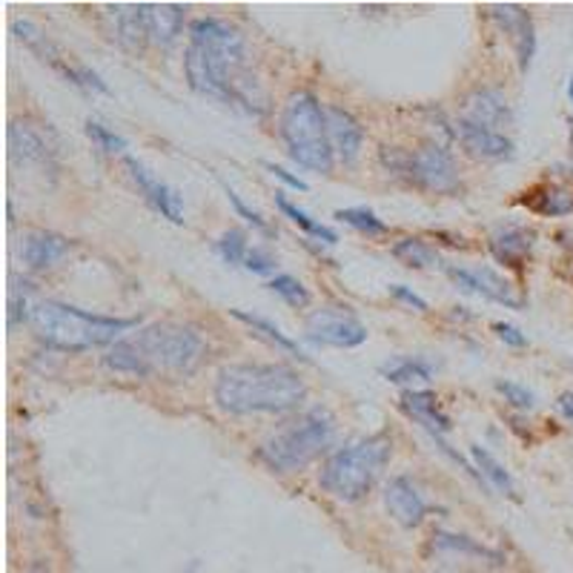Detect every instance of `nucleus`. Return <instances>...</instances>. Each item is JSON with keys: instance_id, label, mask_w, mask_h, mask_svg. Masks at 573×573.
Returning <instances> with one entry per match:
<instances>
[{"instance_id": "obj_21", "label": "nucleus", "mask_w": 573, "mask_h": 573, "mask_svg": "<svg viewBox=\"0 0 573 573\" xmlns=\"http://www.w3.org/2000/svg\"><path fill=\"white\" fill-rule=\"evenodd\" d=\"M531 212L545 218H559V216H571L573 212V193L568 186L559 184H539L534 190H527L525 198H522Z\"/></svg>"}, {"instance_id": "obj_10", "label": "nucleus", "mask_w": 573, "mask_h": 573, "mask_svg": "<svg viewBox=\"0 0 573 573\" xmlns=\"http://www.w3.org/2000/svg\"><path fill=\"white\" fill-rule=\"evenodd\" d=\"M124 167L126 172H130V179L135 181V186L141 190V195L147 198L149 207L156 209V212H161L172 224H184V198H181V193L175 186L163 184L161 179H156L153 170H147L138 158L126 156Z\"/></svg>"}, {"instance_id": "obj_29", "label": "nucleus", "mask_w": 573, "mask_h": 573, "mask_svg": "<svg viewBox=\"0 0 573 573\" xmlns=\"http://www.w3.org/2000/svg\"><path fill=\"white\" fill-rule=\"evenodd\" d=\"M276 207H279L281 212H284V216L290 218V221H293L295 227H302L304 233L313 235V239H321V241H325V244H336V241H339V233H336V230H330V227L313 221V218L307 216L304 209H298V207H295V204L286 202V198L281 193H276Z\"/></svg>"}, {"instance_id": "obj_35", "label": "nucleus", "mask_w": 573, "mask_h": 573, "mask_svg": "<svg viewBox=\"0 0 573 573\" xmlns=\"http://www.w3.org/2000/svg\"><path fill=\"white\" fill-rule=\"evenodd\" d=\"M66 78H70L75 86H81V89H86V93L109 95V86L103 84L101 75L89 70V66H70V70H66Z\"/></svg>"}, {"instance_id": "obj_9", "label": "nucleus", "mask_w": 573, "mask_h": 573, "mask_svg": "<svg viewBox=\"0 0 573 573\" xmlns=\"http://www.w3.org/2000/svg\"><path fill=\"white\" fill-rule=\"evenodd\" d=\"M307 339L327 348H358L367 341V327L348 307H318L307 318Z\"/></svg>"}, {"instance_id": "obj_2", "label": "nucleus", "mask_w": 573, "mask_h": 573, "mask_svg": "<svg viewBox=\"0 0 573 573\" xmlns=\"http://www.w3.org/2000/svg\"><path fill=\"white\" fill-rule=\"evenodd\" d=\"M204 353H207V344L195 327L158 321L112 344V350L103 356V365L124 376H138V379H147V376L181 379L198 370Z\"/></svg>"}, {"instance_id": "obj_28", "label": "nucleus", "mask_w": 573, "mask_h": 573, "mask_svg": "<svg viewBox=\"0 0 573 573\" xmlns=\"http://www.w3.org/2000/svg\"><path fill=\"white\" fill-rule=\"evenodd\" d=\"M393 258L413 267V270H427V267H439V253L422 239H402L393 244Z\"/></svg>"}, {"instance_id": "obj_26", "label": "nucleus", "mask_w": 573, "mask_h": 573, "mask_svg": "<svg viewBox=\"0 0 573 573\" xmlns=\"http://www.w3.org/2000/svg\"><path fill=\"white\" fill-rule=\"evenodd\" d=\"M230 316L239 318L241 325L253 327V333H258V336H261V339H267V341H270V344H276V348H279V350H284V353H290V356L304 358L302 348H298V344H295V341L290 339V336L281 333L279 327L272 325V321H267V318L253 316V313H247V310H230Z\"/></svg>"}, {"instance_id": "obj_18", "label": "nucleus", "mask_w": 573, "mask_h": 573, "mask_svg": "<svg viewBox=\"0 0 573 573\" xmlns=\"http://www.w3.org/2000/svg\"><path fill=\"white\" fill-rule=\"evenodd\" d=\"M399 404H402V411L407 413L413 422H418V425L425 427L434 439H442L444 434L453 430V422L442 413L439 399H436L434 393H427V390H407V393H402Z\"/></svg>"}, {"instance_id": "obj_36", "label": "nucleus", "mask_w": 573, "mask_h": 573, "mask_svg": "<svg viewBox=\"0 0 573 573\" xmlns=\"http://www.w3.org/2000/svg\"><path fill=\"white\" fill-rule=\"evenodd\" d=\"M224 193H227V198H230V204H233V207H235V212H239V216L244 218V221H249V224L256 227V230H261V233H270V227H267V221H264V218L258 216L256 209H249L247 204L241 202V195L235 193L233 186L224 184Z\"/></svg>"}, {"instance_id": "obj_8", "label": "nucleus", "mask_w": 573, "mask_h": 573, "mask_svg": "<svg viewBox=\"0 0 573 573\" xmlns=\"http://www.w3.org/2000/svg\"><path fill=\"white\" fill-rule=\"evenodd\" d=\"M381 158L390 170L407 172L411 181H416L422 190L430 193H453L459 186V170L450 153L439 144H425L411 156H399V153H388V147L381 149Z\"/></svg>"}, {"instance_id": "obj_34", "label": "nucleus", "mask_w": 573, "mask_h": 573, "mask_svg": "<svg viewBox=\"0 0 573 573\" xmlns=\"http://www.w3.org/2000/svg\"><path fill=\"white\" fill-rule=\"evenodd\" d=\"M496 390L502 393L504 402L511 407H520V411H531L536 404V395L527 388H522V385H516V381H496Z\"/></svg>"}, {"instance_id": "obj_12", "label": "nucleus", "mask_w": 573, "mask_h": 573, "mask_svg": "<svg viewBox=\"0 0 573 573\" xmlns=\"http://www.w3.org/2000/svg\"><path fill=\"white\" fill-rule=\"evenodd\" d=\"M448 276L453 279V284L462 286L465 293L481 295V298H490L496 304H504L511 310H520L522 298L513 295V286L499 276L490 267H481V270H465V267H448Z\"/></svg>"}, {"instance_id": "obj_5", "label": "nucleus", "mask_w": 573, "mask_h": 573, "mask_svg": "<svg viewBox=\"0 0 573 573\" xmlns=\"http://www.w3.org/2000/svg\"><path fill=\"white\" fill-rule=\"evenodd\" d=\"M281 141L298 167L313 172L333 170V144L327 132L325 107L310 93H293L281 109Z\"/></svg>"}, {"instance_id": "obj_4", "label": "nucleus", "mask_w": 573, "mask_h": 573, "mask_svg": "<svg viewBox=\"0 0 573 573\" xmlns=\"http://www.w3.org/2000/svg\"><path fill=\"white\" fill-rule=\"evenodd\" d=\"M26 325L35 330L40 341H47L49 348L81 353V350L112 344L118 336L138 325V318L95 316V313L78 310V307H70V304L38 298L32 304Z\"/></svg>"}, {"instance_id": "obj_16", "label": "nucleus", "mask_w": 573, "mask_h": 573, "mask_svg": "<svg viewBox=\"0 0 573 573\" xmlns=\"http://www.w3.org/2000/svg\"><path fill=\"white\" fill-rule=\"evenodd\" d=\"M385 504H388L390 516L404 527L422 525V520H425L427 513V504L425 499H422V493H418L416 485H413L411 479H404V476L390 479V485L385 488Z\"/></svg>"}, {"instance_id": "obj_25", "label": "nucleus", "mask_w": 573, "mask_h": 573, "mask_svg": "<svg viewBox=\"0 0 573 573\" xmlns=\"http://www.w3.org/2000/svg\"><path fill=\"white\" fill-rule=\"evenodd\" d=\"M471 456H473V465H476V473L481 476V481H488L490 488L499 490V493H504V496L516 493L513 476L504 471V465L493 456V453H488V450L479 448V444H473Z\"/></svg>"}, {"instance_id": "obj_39", "label": "nucleus", "mask_w": 573, "mask_h": 573, "mask_svg": "<svg viewBox=\"0 0 573 573\" xmlns=\"http://www.w3.org/2000/svg\"><path fill=\"white\" fill-rule=\"evenodd\" d=\"M390 295H393L395 302H402V304H407V307H413V310H418V313H425V310H427V302H425V298H422V295L413 293L411 286L393 284V286H390Z\"/></svg>"}, {"instance_id": "obj_20", "label": "nucleus", "mask_w": 573, "mask_h": 573, "mask_svg": "<svg viewBox=\"0 0 573 573\" xmlns=\"http://www.w3.org/2000/svg\"><path fill=\"white\" fill-rule=\"evenodd\" d=\"M465 121L488 126V130L511 124V103H508V98L502 93H496V89H479V93H473L467 98Z\"/></svg>"}, {"instance_id": "obj_45", "label": "nucleus", "mask_w": 573, "mask_h": 573, "mask_svg": "<svg viewBox=\"0 0 573 573\" xmlns=\"http://www.w3.org/2000/svg\"><path fill=\"white\" fill-rule=\"evenodd\" d=\"M571 126H573V124H571ZM571 135H573V130H571Z\"/></svg>"}, {"instance_id": "obj_42", "label": "nucleus", "mask_w": 573, "mask_h": 573, "mask_svg": "<svg viewBox=\"0 0 573 573\" xmlns=\"http://www.w3.org/2000/svg\"><path fill=\"white\" fill-rule=\"evenodd\" d=\"M557 404H559V411H562V416L573 422V393H562Z\"/></svg>"}, {"instance_id": "obj_13", "label": "nucleus", "mask_w": 573, "mask_h": 573, "mask_svg": "<svg viewBox=\"0 0 573 573\" xmlns=\"http://www.w3.org/2000/svg\"><path fill=\"white\" fill-rule=\"evenodd\" d=\"M490 15L499 26H502L508 35L513 38V47H516V58H520V70L525 72L534 61L536 52V32L534 21L527 15L522 7H513V3H499V7L490 9Z\"/></svg>"}, {"instance_id": "obj_41", "label": "nucleus", "mask_w": 573, "mask_h": 573, "mask_svg": "<svg viewBox=\"0 0 573 573\" xmlns=\"http://www.w3.org/2000/svg\"><path fill=\"white\" fill-rule=\"evenodd\" d=\"M264 167H267V170H270L272 175H276V179L284 181L286 186H293V190H302V193H304V190H307V184H304L302 179H295V175H290V172H286L284 167H276V163H264Z\"/></svg>"}, {"instance_id": "obj_7", "label": "nucleus", "mask_w": 573, "mask_h": 573, "mask_svg": "<svg viewBox=\"0 0 573 573\" xmlns=\"http://www.w3.org/2000/svg\"><path fill=\"white\" fill-rule=\"evenodd\" d=\"M336 436V418L316 407L284 434L272 436L258 448V459L272 473H295L307 467L316 456H321Z\"/></svg>"}, {"instance_id": "obj_40", "label": "nucleus", "mask_w": 573, "mask_h": 573, "mask_svg": "<svg viewBox=\"0 0 573 573\" xmlns=\"http://www.w3.org/2000/svg\"><path fill=\"white\" fill-rule=\"evenodd\" d=\"M493 330H496V336H499L504 344H511V348H525L527 344V336L522 333V330H516L513 325H502V321H496Z\"/></svg>"}, {"instance_id": "obj_30", "label": "nucleus", "mask_w": 573, "mask_h": 573, "mask_svg": "<svg viewBox=\"0 0 573 573\" xmlns=\"http://www.w3.org/2000/svg\"><path fill=\"white\" fill-rule=\"evenodd\" d=\"M336 218H339V221H344L348 227H353V230H358V233H365V235H385L388 233L385 221H381V218L367 207L339 209V212H336Z\"/></svg>"}, {"instance_id": "obj_22", "label": "nucleus", "mask_w": 573, "mask_h": 573, "mask_svg": "<svg viewBox=\"0 0 573 573\" xmlns=\"http://www.w3.org/2000/svg\"><path fill=\"white\" fill-rule=\"evenodd\" d=\"M149 40L158 47H172L184 29V7L179 3H147Z\"/></svg>"}, {"instance_id": "obj_32", "label": "nucleus", "mask_w": 573, "mask_h": 573, "mask_svg": "<svg viewBox=\"0 0 573 573\" xmlns=\"http://www.w3.org/2000/svg\"><path fill=\"white\" fill-rule=\"evenodd\" d=\"M267 286H270L272 293L279 295V298H284L290 307H307V304H310V293H307V286H304L298 279H293V276H276V279H272Z\"/></svg>"}, {"instance_id": "obj_27", "label": "nucleus", "mask_w": 573, "mask_h": 573, "mask_svg": "<svg viewBox=\"0 0 573 573\" xmlns=\"http://www.w3.org/2000/svg\"><path fill=\"white\" fill-rule=\"evenodd\" d=\"M381 376L395 385H411V381H434V365H427L425 358H395L390 365L381 367Z\"/></svg>"}, {"instance_id": "obj_44", "label": "nucleus", "mask_w": 573, "mask_h": 573, "mask_svg": "<svg viewBox=\"0 0 573 573\" xmlns=\"http://www.w3.org/2000/svg\"><path fill=\"white\" fill-rule=\"evenodd\" d=\"M568 95H571V103H573V75H571V84H568Z\"/></svg>"}, {"instance_id": "obj_24", "label": "nucleus", "mask_w": 573, "mask_h": 573, "mask_svg": "<svg viewBox=\"0 0 573 573\" xmlns=\"http://www.w3.org/2000/svg\"><path fill=\"white\" fill-rule=\"evenodd\" d=\"M12 32H15V38L21 40L26 49H32V52L38 54L40 61H49L54 70H61V72L70 70V66L61 61L58 49L52 47V40L47 38V32L40 29V26H35L32 21H21V17H17L15 24H12Z\"/></svg>"}, {"instance_id": "obj_23", "label": "nucleus", "mask_w": 573, "mask_h": 573, "mask_svg": "<svg viewBox=\"0 0 573 573\" xmlns=\"http://www.w3.org/2000/svg\"><path fill=\"white\" fill-rule=\"evenodd\" d=\"M531 247H534V235L520 227H511L504 233H496L490 239V253H493L496 261L508 264V267H522L525 258L531 256Z\"/></svg>"}, {"instance_id": "obj_43", "label": "nucleus", "mask_w": 573, "mask_h": 573, "mask_svg": "<svg viewBox=\"0 0 573 573\" xmlns=\"http://www.w3.org/2000/svg\"><path fill=\"white\" fill-rule=\"evenodd\" d=\"M26 573H49V565L47 562H35V565H32Z\"/></svg>"}, {"instance_id": "obj_11", "label": "nucleus", "mask_w": 573, "mask_h": 573, "mask_svg": "<svg viewBox=\"0 0 573 573\" xmlns=\"http://www.w3.org/2000/svg\"><path fill=\"white\" fill-rule=\"evenodd\" d=\"M9 156L21 167H35V170H52L54 167L52 144L29 121H12V126H9Z\"/></svg>"}, {"instance_id": "obj_3", "label": "nucleus", "mask_w": 573, "mask_h": 573, "mask_svg": "<svg viewBox=\"0 0 573 573\" xmlns=\"http://www.w3.org/2000/svg\"><path fill=\"white\" fill-rule=\"evenodd\" d=\"M307 395L304 379L284 365H230L218 373L216 402L235 416L286 413Z\"/></svg>"}, {"instance_id": "obj_1", "label": "nucleus", "mask_w": 573, "mask_h": 573, "mask_svg": "<svg viewBox=\"0 0 573 573\" xmlns=\"http://www.w3.org/2000/svg\"><path fill=\"white\" fill-rule=\"evenodd\" d=\"M186 81L198 95L224 103H239L249 112H261L264 95L258 81L247 72V44L235 26L198 17L190 26V47L184 54Z\"/></svg>"}, {"instance_id": "obj_19", "label": "nucleus", "mask_w": 573, "mask_h": 573, "mask_svg": "<svg viewBox=\"0 0 573 573\" xmlns=\"http://www.w3.org/2000/svg\"><path fill=\"white\" fill-rule=\"evenodd\" d=\"M70 253V241L58 233H29L21 244V261L26 270H49Z\"/></svg>"}, {"instance_id": "obj_38", "label": "nucleus", "mask_w": 573, "mask_h": 573, "mask_svg": "<svg viewBox=\"0 0 573 573\" xmlns=\"http://www.w3.org/2000/svg\"><path fill=\"white\" fill-rule=\"evenodd\" d=\"M249 272H256V276H267V272L276 270V256H272L270 249L264 247H253L247 253V261H244Z\"/></svg>"}, {"instance_id": "obj_6", "label": "nucleus", "mask_w": 573, "mask_h": 573, "mask_svg": "<svg viewBox=\"0 0 573 573\" xmlns=\"http://www.w3.org/2000/svg\"><path fill=\"white\" fill-rule=\"evenodd\" d=\"M390 459L388 436H367L348 448L336 450L321 467L318 485L339 502H358L373 490Z\"/></svg>"}, {"instance_id": "obj_17", "label": "nucleus", "mask_w": 573, "mask_h": 573, "mask_svg": "<svg viewBox=\"0 0 573 573\" xmlns=\"http://www.w3.org/2000/svg\"><path fill=\"white\" fill-rule=\"evenodd\" d=\"M109 21L121 47L138 52L149 40L147 3H126V7H109Z\"/></svg>"}, {"instance_id": "obj_33", "label": "nucleus", "mask_w": 573, "mask_h": 573, "mask_svg": "<svg viewBox=\"0 0 573 573\" xmlns=\"http://www.w3.org/2000/svg\"><path fill=\"white\" fill-rule=\"evenodd\" d=\"M86 135H89V141H93L95 147L101 149V153H107V156H115V153H124L126 149V138L115 135V132L109 130V126H103L101 121H86Z\"/></svg>"}, {"instance_id": "obj_31", "label": "nucleus", "mask_w": 573, "mask_h": 573, "mask_svg": "<svg viewBox=\"0 0 573 573\" xmlns=\"http://www.w3.org/2000/svg\"><path fill=\"white\" fill-rule=\"evenodd\" d=\"M216 253L221 256V261L224 264H233V267H239V264L247 261V235L241 233V230H227L221 239H218L216 244Z\"/></svg>"}, {"instance_id": "obj_15", "label": "nucleus", "mask_w": 573, "mask_h": 573, "mask_svg": "<svg viewBox=\"0 0 573 573\" xmlns=\"http://www.w3.org/2000/svg\"><path fill=\"white\" fill-rule=\"evenodd\" d=\"M325 118L336 156H339L344 163L356 161L358 153H362V144H365V130H362V124L350 115L348 109H339V107H327Z\"/></svg>"}, {"instance_id": "obj_14", "label": "nucleus", "mask_w": 573, "mask_h": 573, "mask_svg": "<svg viewBox=\"0 0 573 573\" xmlns=\"http://www.w3.org/2000/svg\"><path fill=\"white\" fill-rule=\"evenodd\" d=\"M456 135L473 158H481V161H508V158H513V141L504 138L499 130L471 124L462 118L456 124Z\"/></svg>"}, {"instance_id": "obj_37", "label": "nucleus", "mask_w": 573, "mask_h": 573, "mask_svg": "<svg viewBox=\"0 0 573 573\" xmlns=\"http://www.w3.org/2000/svg\"><path fill=\"white\" fill-rule=\"evenodd\" d=\"M436 548H448V550H467V553H476V557H493L488 548H481V545H473L467 536H448L439 534L436 536Z\"/></svg>"}]
</instances>
